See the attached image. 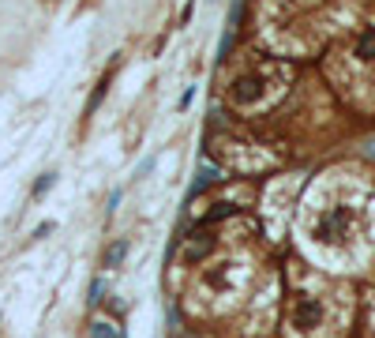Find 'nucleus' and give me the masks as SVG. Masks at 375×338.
Returning a JSON list of instances; mask_svg holds the SVG:
<instances>
[{
  "instance_id": "1",
  "label": "nucleus",
  "mask_w": 375,
  "mask_h": 338,
  "mask_svg": "<svg viewBox=\"0 0 375 338\" xmlns=\"http://www.w3.org/2000/svg\"><path fill=\"white\" fill-rule=\"evenodd\" d=\"M308 233L338 263L364 260L375 248V192L360 185L331 188L308 218Z\"/></svg>"
},
{
  "instance_id": "2",
  "label": "nucleus",
  "mask_w": 375,
  "mask_h": 338,
  "mask_svg": "<svg viewBox=\"0 0 375 338\" xmlns=\"http://www.w3.org/2000/svg\"><path fill=\"white\" fill-rule=\"evenodd\" d=\"M338 294H315V289H297L289 301V319L286 327L293 331V338H334L338 335V312L334 301Z\"/></svg>"
},
{
  "instance_id": "3",
  "label": "nucleus",
  "mask_w": 375,
  "mask_h": 338,
  "mask_svg": "<svg viewBox=\"0 0 375 338\" xmlns=\"http://www.w3.org/2000/svg\"><path fill=\"white\" fill-rule=\"evenodd\" d=\"M356 57L360 60H375V26L360 34V42H356Z\"/></svg>"
},
{
  "instance_id": "4",
  "label": "nucleus",
  "mask_w": 375,
  "mask_h": 338,
  "mask_svg": "<svg viewBox=\"0 0 375 338\" xmlns=\"http://www.w3.org/2000/svg\"><path fill=\"white\" fill-rule=\"evenodd\" d=\"M124 252H128V244H124V241H116V244H113V248H109V252H105V267H116V263H121V260H124Z\"/></svg>"
},
{
  "instance_id": "5",
  "label": "nucleus",
  "mask_w": 375,
  "mask_h": 338,
  "mask_svg": "<svg viewBox=\"0 0 375 338\" xmlns=\"http://www.w3.org/2000/svg\"><path fill=\"white\" fill-rule=\"evenodd\" d=\"M368 305H372V316H368V323H372V331H375V282H372V289H368Z\"/></svg>"
}]
</instances>
